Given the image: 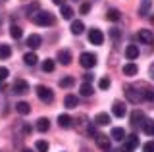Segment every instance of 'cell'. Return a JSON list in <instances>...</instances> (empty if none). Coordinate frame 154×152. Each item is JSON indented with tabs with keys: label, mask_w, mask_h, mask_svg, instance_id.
<instances>
[{
	"label": "cell",
	"mask_w": 154,
	"mask_h": 152,
	"mask_svg": "<svg viewBox=\"0 0 154 152\" xmlns=\"http://www.w3.org/2000/svg\"><path fill=\"white\" fill-rule=\"evenodd\" d=\"M75 2H77V0H75Z\"/></svg>",
	"instance_id": "cell-44"
},
{
	"label": "cell",
	"mask_w": 154,
	"mask_h": 152,
	"mask_svg": "<svg viewBox=\"0 0 154 152\" xmlns=\"http://www.w3.org/2000/svg\"><path fill=\"white\" fill-rule=\"evenodd\" d=\"M125 96H127L129 102H143V100H148V102H154V89L146 87V85H129L125 89Z\"/></svg>",
	"instance_id": "cell-1"
},
{
	"label": "cell",
	"mask_w": 154,
	"mask_h": 152,
	"mask_svg": "<svg viewBox=\"0 0 154 152\" xmlns=\"http://www.w3.org/2000/svg\"><path fill=\"white\" fill-rule=\"evenodd\" d=\"M144 120H146V117H144V114H143L141 110H135V112L131 114V123H133V125H141V127H143Z\"/></svg>",
	"instance_id": "cell-13"
},
{
	"label": "cell",
	"mask_w": 154,
	"mask_h": 152,
	"mask_svg": "<svg viewBox=\"0 0 154 152\" xmlns=\"http://www.w3.org/2000/svg\"><path fill=\"white\" fill-rule=\"evenodd\" d=\"M150 21H152V25H154V16H152V20H150Z\"/></svg>",
	"instance_id": "cell-43"
},
{
	"label": "cell",
	"mask_w": 154,
	"mask_h": 152,
	"mask_svg": "<svg viewBox=\"0 0 154 152\" xmlns=\"http://www.w3.org/2000/svg\"><path fill=\"white\" fill-rule=\"evenodd\" d=\"M73 83H75V79H73V77H64V79H60V87H64V89L73 87Z\"/></svg>",
	"instance_id": "cell-33"
},
{
	"label": "cell",
	"mask_w": 154,
	"mask_h": 152,
	"mask_svg": "<svg viewBox=\"0 0 154 152\" xmlns=\"http://www.w3.org/2000/svg\"><path fill=\"white\" fill-rule=\"evenodd\" d=\"M125 144H123V148H122V152H131V150H135L139 146V137L137 135H129V137H125Z\"/></svg>",
	"instance_id": "cell-7"
},
{
	"label": "cell",
	"mask_w": 154,
	"mask_h": 152,
	"mask_svg": "<svg viewBox=\"0 0 154 152\" xmlns=\"http://www.w3.org/2000/svg\"><path fill=\"white\" fill-rule=\"evenodd\" d=\"M56 6H66V0H52Z\"/></svg>",
	"instance_id": "cell-39"
},
{
	"label": "cell",
	"mask_w": 154,
	"mask_h": 152,
	"mask_svg": "<svg viewBox=\"0 0 154 152\" xmlns=\"http://www.w3.org/2000/svg\"><path fill=\"white\" fill-rule=\"evenodd\" d=\"M150 8H152V0H141V6H139V16L144 17L146 14H150Z\"/></svg>",
	"instance_id": "cell-14"
},
{
	"label": "cell",
	"mask_w": 154,
	"mask_h": 152,
	"mask_svg": "<svg viewBox=\"0 0 154 152\" xmlns=\"http://www.w3.org/2000/svg\"><path fill=\"white\" fill-rule=\"evenodd\" d=\"M10 35H12V39H21V35H23V31H21V27L19 25H12L10 27Z\"/></svg>",
	"instance_id": "cell-28"
},
{
	"label": "cell",
	"mask_w": 154,
	"mask_h": 152,
	"mask_svg": "<svg viewBox=\"0 0 154 152\" xmlns=\"http://www.w3.org/2000/svg\"><path fill=\"white\" fill-rule=\"evenodd\" d=\"M37 96H38V100L45 102V104H50L52 100H54V93H52V89L45 87V85H38V87H37Z\"/></svg>",
	"instance_id": "cell-3"
},
{
	"label": "cell",
	"mask_w": 154,
	"mask_h": 152,
	"mask_svg": "<svg viewBox=\"0 0 154 152\" xmlns=\"http://www.w3.org/2000/svg\"><path fill=\"white\" fill-rule=\"evenodd\" d=\"M110 35H112V39H114L116 42L119 41V31H118V29H112V33H110Z\"/></svg>",
	"instance_id": "cell-38"
},
{
	"label": "cell",
	"mask_w": 154,
	"mask_h": 152,
	"mask_svg": "<svg viewBox=\"0 0 154 152\" xmlns=\"http://www.w3.org/2000/svg\"><path fill=\"white\" fill-rule=\"evenodd\" d=\"M94 141H96V146H98L100 150H110V146H112V141H110L108 135H104V133H98V135H94Z\"/></svg>",
	"instance_id": "cell-4"
},
{
	"label": "cell",
	"mask_w": 154,
	"mask_h": 152,
	"mask_svg": "<svg viewBox=\"0 0 154 152\" xmlns=\"http://www.w3.org/2000/svg\"><path fill=\"white\" fill-rule=\"evenodd\" d=\"M79 93H81V96H91V94H93V85H91V83H83L79 87Z\"/></svg>",
	"instance_id": "cell-26"
},
{
	"label": "cell",
	"mask_w": 154,
	"mask_h": 152,
	"mask_svg": "<svg viewBox=\"0 0 154 152\" xmlns=\"http://www.w3.org/2000/svg\"><path fill=\"white\" fill-rule=\"evenodd\" d=\"M143 131L146 133V135H154V120H144Z\"/></svg>",
	"instance_id": "cell-25"
},
{
	"label": "cell",
	"mask_w": 154,
	"mask_h": 152,
	"mask_svg": "<svg viewBox=\"0 0 154 152\" xmlns=\"http://www.w3.org/2000/svg\"><path fill=\"white\" fill-rule=\"evenodd\" d=\"M8 75H10L8 68H0V87H2V85H4V81L8 79Z\"/></svg>",
	"instance_id": "cell-35"
},
{
	"label": "cell",
	"mask_w": 154,
	"mask_h": 152,
	"mask_svg": "<svg viewBox=\"0 0 154 152\" xmlns=\"http://www.w3.org/2000/svg\"><path fill=\"white\" fill-rule=\"evenodd\" d=\"M110 85H112V81H110V77H102L98 83V87L102 89V91H106V89H110Z\"/></svg>",
	"instance_id": "cell-34"
},
{
	"label": "cell",
	"mask_w": 154,
	"mask_h": 152,
	"mask_svg": "<svg viewBox=\"0 0 154 152\" xmlns=\"http://www.w3.org/2000/svg\"><path fill=\"white\" fill-rule=\"evenodd\" d=\"M89 42H91V44H94V46H100L104 42L102 31H100V29H91L89 31Z\"/></svg>",
	"instance_id": "cell-6"
},
{
	"label": "cell",
	"mask_w": 154,
	"mask_h": 152,
	"mask_svg": "<svg viewBox=\"0 0 154 152\" xmlns=\"http://www.w3.org/2000/svg\"><path fill=\"white\" fill-rule=\"evenodd\" d=\"M41 42H42V39H41V35H37V33H33V35L27 37V46L31 50H37L38 46H41Z\"/></svg>",
	"instance_id": "cell-11"
},
{
	"label": "cell",
	"mask_w": 154,
	"mask_h": 152,
	"mask_svg": "<svg viewBox=\"0 0 154 152\" xmlns=\"http://www.w3.org/2000/svg\"><path fill=\"white\" fill-rule=\"evenodd\" d=\"M23 152H33V150H29V148H25V150H23Z\"/></svg>",
	"instance_id": "cell-42"
},
{
	"label": "cell",
	"mask_w": 154,
	"mask_h": 152,
	"mask_svg": "<svg viewBox=\"0 0 154 152\" xmlns=\"http://www.w3.org/2000/svg\"><path fill=\"white\" fill-rule=\"evenodd\" d=\"M143 150H144V152H154V141L144 142V144H143Z\"/></svg>",
	"instance_id": "cell-36"
},
{
	"label": "cell",
	"mask_w": 154,
	"mask_h": 152,
	"mask_svg": "<svg viewBox=\"0 0 154 152\" xmlns=\"http://www.w3.org/2000/svg\"><path fill=\"white\" fill-rule=\"evenodd\" d=\"M16 110L21 114V116H27V114H31V104H27V102H17V104H16Z\"/></svg>",
	"instance_id": "cell-21"
},
{
	"label": "cell",
	"mask_w": 154,
	"mask_h": 152,
	"mask_svg": "<svg viewBox=\"0 0 154 152\" xmlns=\"http://www.w3.org/2000/svg\"><path fill=\"white\" fill-rule=\"evenodd\" d=\"M12 56V48L8 44H0V60H8Z\"/></svg>",
	"instance_id": "cell-27"
},
{
	"label": "cell",
	"mask_w": 154,
	"mask_h": 152,
	"mask_svg": "<svg viewBox=\"0 0 154 152\" xmlns=\"http://www.w3.org/2000/svg\"><path fill=\"white\" fill-rule=\"evenodd\" d=\"M58 62H60V64H64V65H69L71 64V52L69 50H60L58 52Z\"/></svg>",
	"instance_id": "cell-12"
},
{
	"label": "cell",
	"mask_w": 154,
	"mask_h": 152,
	"mask_svg": "<svg viewBox=\"0 0 154 152\" xmlns=\"http://www.w3.org/2000/svg\"><path fill=\"white\" fill-rule=\"evenodd\" d=\"M12 89H14L16 94H25V93H29V83L23 81V79H17V81L12 85Z\"/></svg>",
	"instance_id": "cell-9"
},
{
	"label": "cell",
	"mask_w": 154,
	"mask_h": 152,
	"mask_svg": "<svg viewBox=\"0 0 154 152\" xmlns=\"http://www.w3.org/2000/svg\"><path fill=\"white\" fill-rule=\"evenodd\" d=\"M35 150H37V152H48V142L42 141V139L37 141V142H35Z\"/></svg>",
	"instance_id": "cell-31"
},
{
	"label": "cell",
	"mask_w": 154,
	"mask_h": 152,
	"mask_svg": "<svg viewBox=\"0 0 154 152\" xmlns=\"http://www.w3.org/2000/svg\"><path fill=\"white\" fill-rule=\"evenodd\" d=\"M33 23L35 25H41V27H50V25H54V16H52L50 12H45V10H38L37 14H33Z\"/></svg>",
	"instance_id": "cell-2"
},
{
	"label": "cell",
	"mask_w": 154,
	"mask_h": 152,
	"mask_svg": "<svg viewBox=\"0 0 154 152\" xmlns=\"http://www.w3.org/2000/svg\"><path fill=\"white\" fill-rule=\"evenodd\" d=\"M79 62H81V65H83V68L91 69V68H94V65H96V56L93 54V52H83V54H81V58H79Z\"/></svg>",
	"instance_id": "cell-5"
},
{
	"label": "cell",
	"mask_w": 154,
	"mask_h": 152,
	"mask_svg": "<svg viewBox=\"0 0 154 152\" xmlns=\"http://www.w3.org/2000/svg\"><path fill=\"white\" fill-rule=\"evenodd\" d=\"M94 123L96 125H108L110 123V116L106 112H100V114H96V117H94Z\"/></svg>",
	"instance_id": "cell-19"
},
{
	"label": "cell",
	"mask_w": 154,
	"mask_h": 152,
	"mask_svg": "<svg viewBox=\"0 0 154 152\" xmlns=\"http://www.w3.org/2000/svg\"><path fill=\"white\" fill-rule=\"evenodd\" d=\"M58 125H60V127H64V129L71 127V117L67 116V114H62V116L58 117Z\"/></svg>",
	"instance_id": "cell-22"
},
{
	"label": "cell",
	"mask_w": 154,
	"mask_h": 152,
	"mask_svg": "<svg viewBox=\"0 0 154 152\" xmlns=\"http://www.w3.org/2000/svg\"><path fill=\"white\" fill-rule=\"evenodd\" d=\"M54 68H56V64H54V60H45L42 62V71L45 73H50V71H54Z\"/></svg>",
	"instance_id": "cell-29"
},
{
	"label": "cell",
	"mask_w": 154,
	"mask_h": 152,
	"mask_svg": "<svg viewBox=\"0 0 154 152\" xmlns=\"http://www.w3.org/2000/svg\"><path fill=\"white\" fill-rule=\"evenodd\" d=\"M110 137H112L114 141H123L127 135H125V129H123V127H114L112 133H110Z\"/></svg>",
	"instance_id": "cell-16"
},
{
	"label": "cell",
	"mask_w": 154,
	"mask_h": 152,
	"mask_svg": "<svg viewBox=\"0 0 154 152\" xmlns=\"http://www.w3.org/2000/svg\"><path fill=\"white\" fill-rule=\"evenodd\" d=\"M112 114L116 117H123L125 114H127V108H125V104L123 102H119V100H116L112 104Z\"/></svg>",
	"instance_id": "cell-10"
},
{
	"label": "cell",
	"mask_w": 154,
	"mask_h": 152,
	"mask_svg": "<svg viewBox=\"0 0 154 152\" xmlns=\"http://www.w3.org/2000/svg\"><path fill=\"white\" fill-rule=\"evenodd\" d=\"M64 104H66V108H77V104H79V98L75 96V94H67V96L64 98Z\"/></svg>",
	"instance_id": "cell-18"
},
{
	"label": "cell",
	"mask_w": 154,
	"mask_h": 152,
	"mask_svg": "<svg viewBox=\"0 0 154 152\" xmlns=\"http://www.w3.org/2000/svg\"><path fill=\"white\" fill-rule=\"evenodd\" d=\"M137 37H139V41H141L143 44H152L154 42V33L150 29H141Z\"/></svg>",
	"instance_id": "cell-8"
},
{
	"label": "cell",
	"mask_w": 154,
	"mask_h": 152,
	"mask_svg": "<svg viewBox=\"0 0 154 152\" xmlns=\"http://www.w3.org/2000/svg\"><path fill=\"white\" fill-rule=\"evenodd\" d=\"M91 81H93V75H91V73H85V83H91Z\"/></svg>",
	"instance_id": "cell-40"
},
{
	"label": "cell",
	"mask_w": 154,
	"mask_h": 152,
	"mask_svg": "<svg viewBox=\"0 0 154 152\" xmlns=\"http://www.w3.org/2000/svg\"><path fill=\"white\" fill-rule=\"evenodd\" d=\"M60 10H62V17H64V20H71V17H73V8L60 6Z\"/></svg>",
	"instance_id": "cell-30"
},
{
	"label": "cell",
	"mask_w": 154,
	"mask_h": 152,
	"mask_svg": "<svg viewBox=\"0 0 154 152\" xmlns=\"http://www.w3.org/2000/svg\"><path fill=\"white\" fill-rule=\"evenodd\" d=\"M23 62H25L27 65H35L37 62H38V58H37V54H35V52H27V54L23 56Z\"/></svg>",
	"instance_id": "cell-24"
},
{
	"label": "cell",
	"mask_w": 154,
	"mask_h": 152,
	"mask_svg": "<svg viewBox=\"0 0 154 152\" xmlns=\"http://www.w3.org/2000/svg\"><path fill=\"white\" fill-rule=\"evenodd\" d=\"M83 31H85V23L83 21H73L71 23V33H73V35H81Z\"/></svg>",
	"instance_id": "cell-23"
},
{
	"label": "cell",
	"mask_w": 154,
	"mask_h": 152,
	"mask_svg": "<svg viewBox=\"0 0 154 152\" xmlns=\"http://www.w3.org/2000/svg\"><path fill=\"white\" fill-rule=\"evenodd\" d=\"M89 10H91V4L89 2H83V4H81V14H89Z\"/></svg>",
	"instance_id": "cell-37"
},
{
	"label": "cell",
	"mask_w": 154,
	"mask_h": 152,
	"mask_svg": "<svg viewBox=\"0 0 154 152\" xmlns=\"http://www.w3.org/2000/svg\"><path fill=\"white\" fill-rule=\"evenodd\" d=\"M48 129H50V121H48V117H41V120L37 121V131L46 133Z\"/></svg>",
	"instance_id": "cell-20"
},
{
	"label": "cell",
	"mask_w": 154,
	"mask_h": 152,
	"mask_svg": "<svg viewBox=\"0 0 154 152\" xmlns=\"http://www.w3.org/2000/svg\"><path fill=\"white\" fill-rule=\"evenodd\" d=\"M125 56H127V60H137L139 58V46L137 44H129L127 48H125Z\"/></svg>",
	"instance_id": "cell-15"
},
{
	"label": "cell",
	"mask_w": 154,
	"mask_h": 152,
	"mask_svg": "<svg viewBox=\"0 0 154 152\" xmlns=\"http://www.w3.org/2000/svg\"><path fill=\"white\" fill-rule=\"evenodd\" d=\"M139 73V68L133 64V62H129V64L123 65V75H129V77H133V75Z\"/></svg>",
	"instance_id": "cell-17"
},
{
	"label": "cell",
	"mask_w": 154,
	"mask_h": 152,
	"mask_svg": "<svg viewBox=\"0 0 154 152\" xmlns=\"http://www.w3.org/2000/svg\"><path fill=\"white\" fill-rule=\"evenodd\" d=\"M150 73H152V75H154V65H152V68H150Z\"/></svg>",
	"instance_id": "cell-41"
},
{
	"label": "cell",
	"mask_w": 154,
	"mask_h": 152,
	"mask_svg": "<svg viewBox=\"0 0 154 152\" xmlns=\"http://www.w3.org/2000/svg\"><path fill=\"white\" fill-rule=\"evenodd\" d=\"M106 17H108L110 21H118V20H119V10H116V8H110L108 14H106Z\"/></svg>",
	"instance_id": "cell-32"
}]
</instances>
